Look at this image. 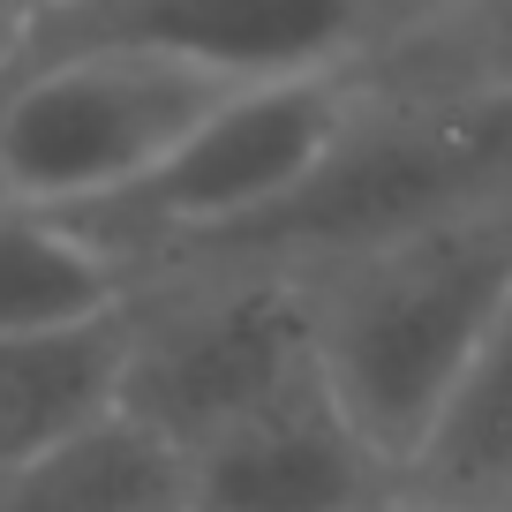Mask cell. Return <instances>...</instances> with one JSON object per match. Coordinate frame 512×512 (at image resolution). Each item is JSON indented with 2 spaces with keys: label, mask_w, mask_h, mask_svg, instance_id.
<instances>
[{
  "label": "cell",
  "mask_w": 512,
  "mask_h": 512,
  "mask_svg": "<svg viewBox=\"0 0 512 512\" xmlns=\"http://www.w3.org/2000/svg\"><path fill=\"white\" fill-rule=\"evenodd\" d=\"M294 279L332 400L400 482L512 294V204L407 226L392 241L302 264Z\"/></svg>",
  "instance_id": "cell-1"
},
{
  "label": "cell",
  "mask_w": 512,
  "mask_h": 512,
  "mask_svg": "<svg viewBox=\"0 0 512 512\" xmlns=\"http://www.w3.org/2000/svg\"><path fill=\"white\" fill-rule=\"evenodd\" d=\"M512 204V98H384L362 83V106L339 144L309 166L294 196L249 226L174 256V264H279L302 272L324 256L392 241L452 211ZM159 264V272H174Z\"/></svg>",
  "instance_id": "cell-2"
},
{
  "label": "cell",
  "mask_w": 512,
  "mask_h": 512,
  "mask_svg": "<svg viewBox=\"0 0 512 512\" xmlns=\"http://www.w3.org/2000/svg\"><path fill=\"white\" fill-rule=\"evenodd\" d=\"M317 377L302 279L279 264H174L128 287L121 392L136 422L196 460Z\"/></svg>",
  "instance_id": "cell-3"
},
{
  "label": "cell",
  "mask_w": 512,
  "mask_h": 512,
  "mask_svg": "<svg viewBox=\"0 0 512 512\" xmlns=\"http://www.w3.org/2000/svg\"><path fill=\"white\" fill-rule=\"evenodd\" d=\"M234 76L144 46L46 53L0 76V196L83 211L159 174L234 98Z\"/></svg>",
  "instance_id": "cell-4"
},
{
  "label": "cell",
  "mask_w": 512,
  "mask_h": 512,
  "mask_svg": "<svg viewBox=\"0 0 512 512\" xmlns=\"http://www.w3.org/2000/svg\"><path fill=\"white\" fill-rule=\"evenodd\" d=\"M354 106H362V83L354 76L241 83L159 174H144L136 189L106 196V204L61 211V219L83 241H98L128 272V287H136L159 264L234 234L256 211H272L279 196H294L309 181V166L339 144Z\"/></svg>",
  "instance_id": "cell-5"
},
{
  "label": "cell",
  "mask_w": 512,
  "mask_h": 512,
  "mask_svg": "<svg viewBox=\"0 0 512 512\" xmlns=\"http://www.w3.org/2000/svg\"><path fill=\"white\" fill-rule=\"evenodd\" d=\"M430 8L437 0H68L23 61L144 46L234 83H294V76L362 83Z\"/></svg>",
  "instance_id": "cell-6"
},
{
  "label": "cell",
  "mask_w": 512,
  "mask_h": 512,
  "mask_svg": "<svg viewBox=\"0 0 512 512\" xmlns=\"http://www.w3.org/2000/svg\"><path fill=\"white\" fill-rule=\"evenodd\" d=\"M392 490L384 452L347 422L324 369L189 460L196 512H377Z\"/></svg>",
  "instance_id": "cell-7"
},
{
  "label": "cell",
  "mask_w": 512,
  "mask_h": 512,
  "mask_svg": "<svg viewBox=\"0 0 512 512\" xmlns=\"http://www.w3.org/2000/svg\"><path fill=\"white\" fill-rule=\"evenodd\" d=\"M0 512H189V452L128 407H98L0 475Z\"/></svg>",
  "instance_id": "cell-8"
},
{
  "label": "cell",
  "mask_w": 512,
  "mask_h": 512,
  "mask_svg": "<svg viewBox=\"0 0 512 512\" xmlns=\"http://www.w3.org/2000/svg\"><path fill=\"white\" fill-rule=\"evenodd\" d=\"M400 497L437 512H512V294L422 452L400 467Z\"/></svg>",
  "instance_id": "cell-9"
},
{
  "label": "cell",
  "mask_w": 512,
  "mask_h": 512,
  "mask_svg": "<svg viewBox=\"0 0 512 512\" xmlns=\"http://www.w3.org/2000/svg\"><path fill=\"white\" fill-rule=\"evenodd\" d=\"M128 354V302L98 324L68 332H16L0 339V475L113 407Z\"/></svg>",
  "instance_id": "cell-10"
},
{
  "label": "cell",
  "mask_w": 512,
  "mask_h": 512,
  "mask_svg": "<svg viewBox=\"0 0 512 512\" xmlns=\"http://www.w3.org/2000/svg\"><path fill=\"white\" fill-rule=\"evenodd\" d=\"M128 302V272L61 211L0 196V339L98 324Z\"/></svg>",
  "instance_id": "cell-11"
},
{
  "label": "cell",
  "mask_w": 512,
  "mask_h": 512,
  "mask_svg": "<svg viewBox=\"0 0 512 512\" xmlns=\"http://www.w3.org/2000/svg\"><path fill=\"white\" fill-rule=\"evenodd\" d=\"M362 83L384 98H512V0H437Z\"/></svg>",
  "instance_id": "cell-12"
},
{
  "label": "cell",
  "mask_w": 512,
  "mask_h": 512,
  "mask_svg": "<svg viewBox=\"0 0 512 512\" xmlns=\"http://www.w3.org/2000/svg\"><path fill=\"white\" fill-rule=\"evenodd\" d=\"M61 8H68V0H0V76L38 46V31H46Z\"/></svg>",
  "instance_id": "cell-13"
},
{
  "label": "cell",
  "mask_w": 512,
  "mask_h": 512,
  "mask_svg": "<svg viewBox=\"0 0 512 512\" xmlns=\"http://www.w3.org/2000/svg\"><path fill=\"white\" fill-rule=\"evenodd\" d=\"M377 512H437V505H415V497H400V490H392V497H384Z\"/></svg>",
  "instance_id": "cell-14"
},
{
  "label": "cell",
  "mask_w": 512,
  "mask_h": 512,
  "mask_svg": "<svg viewBox=\"0 0 512 512\" xmlns=\"http://www.w3.org/2000/svg\"><path fill=\"white\" fill-rule=\"evenodd\" d=\"M189 512H196V505H189Z\"/></svg>",
  "instance_id": "cell-15"
}]
</instances>
